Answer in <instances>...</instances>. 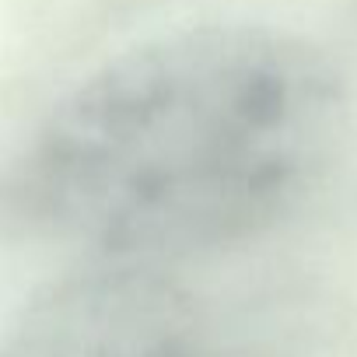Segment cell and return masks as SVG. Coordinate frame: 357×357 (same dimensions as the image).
<instances>
[{
	"mask_svg": "<svg viewBox=\"0 0 357 357\" xmlns=\"http://www.w3.org/2000/svg\"><path fill=\"white\" fill-rule=\"evenodd\" d=\"M347 88L266 25H197L88 74L0 172V225L123 263L214 252L284 221L333 168Z\"/></svg>",
	"mask_w": 357,
	"mask_h": 357,
	"instance_id": "6da1fadb",
	"label": "cell"
},
{
	"mask_svg": "<svg viewBox=\"0 0 357 357\" xmlns=\"http://www.w3.org/2000/svg\"><path fill=\"white\" fill-rule=\"evenodd\" d=\"M0 357H218L200 301L161 263L98 259L39 294Z\"/></svg>",
	"mask_w": 357,
	"mask_h": 357,
	"instance_id": "7a4b0ae2",
	"label": "cell"
}]
</instances>
